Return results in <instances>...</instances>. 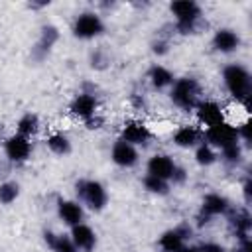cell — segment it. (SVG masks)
Segmentation results:
<instances>
[{
  "instance_id": "21",
  "label": "cell",
  "mask_w": 252,
  "mask_h": 252,
  "mask_svg": "<svg viewBox=\"0 0 252 252\" xmlns=\"http://www.w3.org/2000/svg\"><path fill=\"white\" fill-rule=\"evenodd\" d=\"M37 130V116H33V114H26L20 122H18V132H20V136H30V134H33Z\"/></svg>"
},
{
  "instance_id": "16",
  "label": "cell",
  "mask_w": 252,
  "mask_h": 252,
  "mask_svg": "<svg viewBox=\"0 0 252 252\" xmlns=\"http://www.w3.org/2000/svg\"><path fill=\"white\" fill-rule=\"evenodd\" d=\"M228 207L226 199L220 197V195H207L205 201H203V213L207 215H219V213H224Z\"/></svg>"
},
{
  "instance_id": "2",
  "label": "cell",
  "mask_w": 252,
  "mask_h": 252,
  "mask_svg": "<svg viewBox=\"0 0 252 252\" xmlns=\"http://www.w3.org/2000/svg\"><path fill=\"white\" fill-rule=\"evenodd\" d=\"M171 98L181 108H191L197 98V83L193 79H179L171 91Z\"/></svg>"
},
{
  "instance_id": "15",
  "label": "cell",
  "mask_w": 252,
  "mask_h": 252,
  "mask_svg": "<svg viewBox=\"0 0 252 252\" xmlns=\"http://www.w3.org/2000/svg\"><path fill=\"white\" fill-rule=\"evenodd\" d=\"M238 43H240L238 35L234 32H230V30H219L217 35H215V47L219 51H224V53L234 51L238 47Z\"/></svg>"
},
{
  "instance_id": "26",
  "label": "cell",
  "mask_w": 252,
  "mask_h": 252,
  "mask_svg": "<svg viewBox=\"0 0 252 252\" xmlns=\"http://www.w3.org/2000/svg\"><path fill=\"white\" fill-rule=\"evenodd\" d=\"M222 150H224V158H226L228 161H238V159H240V148H238L236 144L226 146V148H222Z\"/></svg>"
},
{
  "instance_id": "7",
  "label": "cell",
  "mask_w": 252,
  "mask_h": 252,
  "mask_svg": "<svg viewBox=\"0 0 252 252\" xmlns=\"http://www.w3.org/2000/svg\"><path fill=\"white\" fill-rule=\"evenodd\" d=\"M30 152H32V146H30V142H28L26 136H20L18 134V136H12L6 142V154L14 161H24L30 156Z\"/></svg>"
},
{
  "instance_id": "10",
  "label": "cell",
  "mask_w": 252,
  "mask_h": 252,
  "mask_svg": "<svg viewBox=\"0 0 252 252\" xmlns=\"http://www.w3.org/2000/svg\"><path fill=\"white\" fill-rule=\"evenodd\" d=\"M112 159H114V163L128 167V165H134V163H136L138 154H136V150L132 148V144H128V142H118V144L112 148Z\"/></svg>"
},
{
  "instance_id": "29",
  "label": "cell",
  "mask_w": 252,
  "mask_h": 252,
  "mask_svg": "<svg viewBox=\"0 0 252 252\" xmlns=\"http://www.w3.org/2000/svg\"><path fill=\"white\" fill-rule=\"evenodd\" d=\"M177 252H199V250H197V248H183V246H181Z\"/></svg>"
},
{
  "instance_id": "4",
  "label": "cell",
  "mask_w": 252,
  "mask_h": 252,
  "mask_svg": "<svg viewBox=\"0 0 252 252\" xmlns=\"http://www.w3.org/2000/svg\"><path fill=\"white\" fill-rule=\"evenodd\" d=\"M207 138L209 142H213L215 146H220V148H226V146H232L236 144V138H238V130L226 122H219L215 126H209L207 130Z\"/></svg>"
},
{
  "instance_id": "19",
  "label": "cell",
  "mask_w": 252,
  "mask_h": 252,
  "mask_svg": "<svg viewBox=\"0 0 252 252\" xmlns=\"http://www.w3.org/2000/svg\"><path fill=\"white\" fill-rule=\"evenodd\" d=\"M181 240L183 236L177 232V230H167L161 238H159V246L165 250V252H177L181 248Z\"/></svg>"
},
{
  "instance_id": "22",
  "label": "cell",
  "mask_w": 252,
  "mask_h": 252,
  "mask_svg": "<svg viewBox=\"0 0 252 252\" xmlns=\"http://www.w3.org/2000/svg\"><path fill=\"white\" fill-rule=\"evenodd\" d=\"M47 146H49L53 152H57V154H67V152L71 150L69 140H67L63 134H53V136H49Z\"/></svg>"
},
{
  "instance_id": "14",
  "label": "cell",
  "mask_w": 252,
  "mask_h": 252,
  "mask_svg": "<svg viewBox=\"0 0 252 252\" xmlns=\"http://www.w3.org/2000/svg\"><path fill=\"white\" fill-rule=\"evenodd\" d=\"M71 110H73L75 114L83 116V118H91V116L94 114V110H96V100H94V96H91V94H79V96L73 100Z\"/></svg>"
},
{
  "instance_id": "9",
  "label": "cell",
  "mask_w": 252,
  "mask_h": 252,
  "mask_svg": "<svg viewBox=\"0 0 252 252\" xmlns=\"http://www.w3.org/2000/svg\"><path fill=\"white\" fill-rule=\"evenodd\" d=\"M122 136H124V140H126L128 144H130V142H134V144H146L148 138H150V130H148V126H144L142 122L130 120V122H126L124 130H122Z\"/></svg>"
},
{
  "instance_id": "1",
  "label": "cell",
  "mask_w": 252,
  "mask_h": 252,
  "mask_svg": "<svg viewBox=\"0 0 252 252\" xmlns=\"http://www.w3.org/2000/svg\"><path fill=\"white\" fill-rule=\"evenodd\" d=\"M224 83L230 91V94L238 100L248 98L250 93V75L240 65H230L224 69Z\"/></svg>"
},
{
  "instance_id": "28",
  "label": "cell",
  "mask_w": 252,
  "mask_h": 252,
  "mask_svg": "<svg viewBox=\"0 0 252 252\" xmlns=\"http://www.w3.org/2000/svg\"><path fill=\"white\" fill-rule=\"evenodd\" d=\"M240 134L244 136V140H250V122H244V124H242Z\"/></svg>"
},
{
  "instance_id": "27",
  "label": "cell",
  "mask_w": 252,
  "mask_h": 252,
  "mask_svg": "<svg viewBox=\"0 0 252 252\" xmlns=\"http://www.w3.org/2000/svg\"><path fill=\"white\" fill-rule=\"evenodd\" d=\"M199 252H224V250L219 244H205V246L199 248Z\"/></svg>"
},
{
  "instance_id": "11",
  "label": "cell",
  "mask_w": 252,
  "mask_h": 252,
  "mask_svg": "<svg viewBox=\"0 0 252 252\" xmlns=\"http://www.w3.org/2000/svg\"><path fill=\"white\" fill-rule=\"evenodd\" d=\"M197 114H199V120L207 126H215V124L222 122V110L217 102H203L199 106Z\"/></svg>"
},
{
  "instance_id": "6",
  "label": "cell",
  "mask_w": 252,
  "mask_h": 252,
  "mask_svg": "<svg viewBox=\"0 0 252 252\" xmlns=\"http://www.w3.org/2000/svg\"><path fill=\"white\" fill-rule=\"evenodd\" d=\"M73 32H75V35H79V37H94L96 33L102 32V22H100L98 16H94V14H83V16H79V20L75 22Z\"/></svg>"
},
{
  "instance_id": "17",
  "label": "cell",
  "mask_w": 252,
  "mask_h": 252,
  "mask_svg": "<svg viewBox=\"0 0 252 252\" xmlns=\"http://www.w3.org/2000/svg\"><path fill=\"white\" fill-rule=\"evenodd\" d=\"M45 242L55 250V252H75V244L73 240L65 238V236H55L51 232H45Z\"/></svg>"
},
{
  "instance_id": "3",
  "label": "cell",
  "mask_w": 252,
  "mask_h": 252,
  "mask_svg": "<svg viewBox=\"0 0 252 252\" xmlns=\"http://www.w3.org/2000/svg\"><path fill=\"white\" fill-rule=\"evenodd\" d=\"M171 12L177 16L179 28L183 32H189L193 28V22L199 16V6L195 2H191V0H179V2L171 4Z\"/></svg>"
},
{
  "instance_id": "24",
  "label": "cell",
  "mask_w": 252,
  "mask_h": 252,
  "mask_svg": "<svg viewBox=\"0 0 252 252\" xmlns=\"http://www.w3.org/2000/svg\"><path fill=\"white\" fill-rule=\"evenodd\" d=\"M144 185H146V189H150V191H154V193H165V191H167L165 181L159 179V177H154V175H148V177L144 179Z\"/></svg>"
},
{
  "instance_id": "25",
  "label": "cell",
  "mask_w": 252,
  "mask_h": 252,
  "mask_svg": "<svg viewBox=\"0 0 252 252\" xmlns=\"http://www.w3.org/2000/svg\"><path fill=\"white\" fill-rule=\"evenodd\" d=\"M195 158H197V161H199L201 165H209V163L215 161V154H213V150L207 148V146H201V148L197 150Z\"/></svg>"
},
{
  "instance_id": "12",
  "label": "cell",
  "mask_w": 252,
  "mask_h": 252,
  "mask_svg": "<svg viewBox=\"0 0 252 252\" xmlns=\"http://www.w3.org/2000/svg\"><path fill=\"white\" fill-rule=\"evenodd\" d=\"M59 217L67 222V224H81V219H83V209L79 203H73V201H61L59 203Z\"/></svg>"
},
{
  "instance_id": "18",
  "label": "cell",
  "mask_w": 252,
  "mask_h": 252,
  "mask_svg": "<svg viewBox=\"0 0 252 252\" xmlns=\"http://www.w3.org/2000/svg\"><path fill=\"white\" fill-rule=\"evenodd\" d=\"M197 130L193 128V126H183V128H179L177 132H175V136H173V140H175V144L177 146H181V148H189V146H193L195 142H197Z\"/></svg>"
},
{
  "instance_id": "20",
  "label": "cell",
  "mask_w": 252,
  "mask_h": 252,
  "mask_svg": "<svg viewBox=\"0 0 252 252\" xmlns=\"http://www.w3.org/2000/svg\"><path fill=\"white\" fill-rule=\"evenodd\" d=\"M150 79H152V85L158 87V89H161V87H165V85H169L173 81L171 73L167 69H163V67H154L152 73H150Z\"/></svg>"
},
{
  "instance_id": "8",
  "label": "cell",
  "mask_w": 252,
  "mask_h": 252,
  "mask_svg": "<svg viewBox=\"0 0 252 252\" xmlns=\"http://www.w3.org/2000/svg\"><path fill=\"white\" fill-rule=\"evenodd\" d=\"M148 169H150V175L159 177V179L165 181L167 177L173 175L175 165H173V161H171L167 156H154V158L150 159V163H148Z\"/></svg>"
},
{
  "instance_id": "23",
  "label": "cell",
  "mask_w": 252,
  "mask_h": 252,
  "mask_svg": "<svg viewBox=\"0 0 252 252\" xmlns=\"http://www.w3.org/2000/svg\"><path fill=\"white\" fill-rule=\"evenodd\" d=\"M18 197V185L16 183H2L0 185V203L8 205Z\"/></svg>"
},
{
  "instance_id": "13",
  "label": "cell",
  "mask_w": 252,
  "mask_h": 252,
  "mask_svg": "<svg viewBox=\"0 0 252 252\" xmlns=\"http://www.w3.org/2000/svg\"><path fill=\"white\" fill-rule=\"evenodd\" d=\"M73 244L77 248H83V250H93L94 246V232L85 226V224H75L73 226Z\"/></svg>"
},
{
  "instance_id": "5",
  "label": "cell",
  "mask_w": 252,
  "mask_h": 252,
  "mask_svg": "<svg viewBox=\"0 0 252 252\" xmlns=\"http://www.w3.org/2000/svg\"><path fill=\"white\" fill-rule=\"evenodd\" d=\"M77 189L85 197V201L89 203L91 209L100 211L104 207L106 193H104V189H102V185L98 181H81V183H77Z\"/></svg>"
}]
</instances>
